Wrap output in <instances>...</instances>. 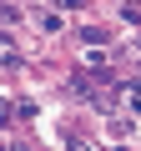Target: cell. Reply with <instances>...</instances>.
I'll return each instance as SVG.
<instances>
[{"instance_id": "6da1fadb", "label": "cell", "mask_w": 141, "mask_h": 151, "mask_svg": "<svg viewBox=\"0 0 141 151\" xmlns=\"http://www.w3.org/2000/svg\"><path fill=\"white\" fill-rule=\"evenodd\" d=\"M0 20H5V25H20V5H10V0H5V5H0Z\"/></svg>"}, {"instance_id": "7a4b0ae2", "label": "cell", "mask_w": 141, "mask_h": 151, "mask_svg": "<svg viewBox=\"0 0 141 151\" xmlns=\"http://www.w3.org/2000/svg\"><path fill=\"white\" fill-rule=\"evenodd\" d=\"M81 35H86L91 45H101V40H106V30H101V25H81Z\"/></svg>"}, {"instance_id": "3957f363", "label": "cell", "mask_w": 141, "mask_h": 151, "mask_svg": "<svg viewBox=\"0 0 141 151\" xmlns=\"http://www.w3.org/2000/svg\"><path fill=\"white\" fill-rule=\"evenodd\" d=\"M10 106H15V101H0V126H5V121H10Z\"/></svg>"}, {"instance_id": "277c9868", "label": "cell", "mask_w": 141, "mask_h": 151, "mask_svg": "<svg viewBox=\"0 0 141 151\" xmlns=\"http://www.w3.org/2000/svg\"><path fill=\"white\" fill-rule=\"evenodd\" d=\"M10 151H30V146H10Z\"/></svg>"}, {"instance_id": "5b68a950", "label": "cell", "mask_w": 141, "mask_h": 151, "mask_svg": "<svg viewBox=\"0 0 141 151\" xmlns=\"http://www.w3.org/2000/svg\"><path fill=\"white\" fill-rule=\"evenodd\" d=\"M136 5H141V0H136Z\"/></svg>"}]
</instances>
